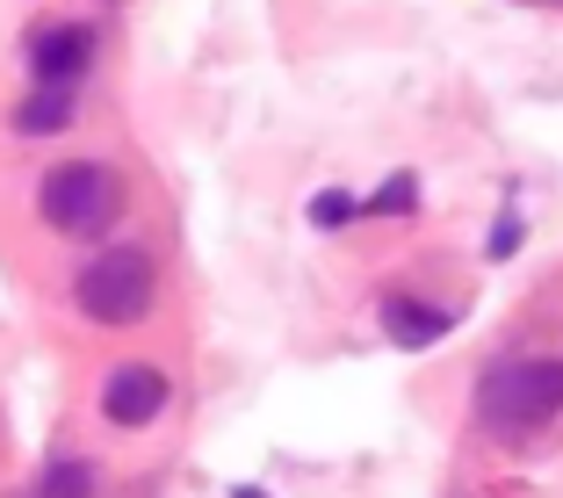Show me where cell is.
Returning a JSON list of instances; mask_svg holds the SVG:
<instances>
[{"label": "cell", "mask_w": 563, "mask_h": 498, "mask_svg": "<svg viewBox=\"0 0 563 498\" xmlns=\"http://www.w3.org/2000/svg\"><path fill=\"white\" fill-rule=\"evenodd\" d=\"M383 325H390V340H405V347H433V340L448 332V311L412 303V297H390L383 303Z\"/></svg>", "instance_id": "obj_6"}, {"label": "cell", "mask_w": 563, "mask_h": 498, "mask_svg": "<svg viewBox=\"0 0 563 498\" xmlns=\"http://www.w3.org/2000/svg\"><path fill=\"white\" fill-rule=\"evenodd\" d=\"M30 66H36L44 87H73V73L95 66V30H87V22H51V30H36Z\"/></svg>", "instance_id": "obj_5"}, {"label": "cell", "mask_w": 563, "mask_h": 498, "mask_svg": "<svg viewBox=\"0 0 563 498\" xmlns=\"http://www.w3.org/2000/svg\"><path fill=\"white\" fill-rule=\"evenodd\" d=\"M232 498H261V491H232Z\"/></svg>", "instance_id": "obj_12"}, {"label": "cell", "mask_w": 563, "mask_h": 498, "mask_svg": "<svg viewBox=\"0 0 563 498\" xmlns=\"http://www.w3.org/2000/svg\"><path fill=\"white\" fill-rule=\"evenodd\" d=\"M354 210H362V202H354V196H340V188H325V196L311 202V217H318V224H325V232H340V224H347Z\"/></svg>", "instance_id": "obj_9"}, {"label": "cell", "mask_w": 563, "mask_h": 498, "mask_svg": "<svg viewBox=\"0 0 563 498\" xmlns=\"http://www.w3.org/2000/svg\"><path fill=\"white\" fill-rule=\"evenodd\" d=\"M44 217L58 224V232H73V239H95V232H109V217H117V174L109 166H87V159H73V166H58L44 181Z\"/></svg>", "instance_id": "obj_3"}, {"label": "cell", "mask_w": 563, "mask_h": 498, "mask_svg": "<svg viewBox=\"0 0 563 498\" xmlns=\"http://www.w3.org/2000/svg\"><path fill=\"white\" fill-rule=\"evenodd\" d=\"M368 210H383V217H390V210H412V181H390L376 202H368Z\"/></svg>", "instance_id": "obj_10"}, {"label": "cell", "mask_w": 563, "mask_h": 498, "mask_svg": "<svg viewBox=\"0 0 563 498\" xmlns=\"http://www.w3.org/2000/svg\"><path fill=\"white\" fill-rule=\"evenodd\" d=\"M520 246V224H514V217H506V224H498V232H492V253H514Z\"/></svg>", "instance_id": "obj_11"}, {"label": "cell", "mask_w": 563, "mask_h": 498, "mask_svg": "<svg viewBox=\"0 0 563 498\" xmlns=\"http://www.w3.org/2000/svg\"><path fill=\"white\" fill-rule=\"evenodd\" d=\"M477 405H484V419L492 427H506V433H528V427H542V419H556L563 412V362H506V368H492L484 376V390H477Z\"/></svg>", "instance_id": "obj_1"}, {"label": "cell", "mask_w": 563, "mask_h": 498, "mask_svg": "<svg viewBox=\"0 0 563 498\" xmlns=\"http://www.w3.org/2000/svg\"><path fill=\"white\" fill-rule=\"evenodd\" d=\"M80 311L95 318V325H131V318H145L152 311V261L137 246L101 253L80 275Z\"/></svg>", "instance_id": "obj_2"}, {"label": "cell", "mask_w": 563, "mask_h": 498, "mask_svg": "<svg viewBox=\"0 0 563 498\" xmlns=\"http://www.w3.org/2000/svg\"><path fill=\"white\" fill-rule=\"evenodd\" d=\"M73 109H80L73 87H36V95L15 109V131L22 137H51V131H66V123H73Z\"/></svg>", "instance_id": "obj_7"}, {"label": "cell", "mask_w": 563, "mask_h": 498, "mask_svg": "<svg viewBox=\"0 0 563 498\" xmlns=\"http://www.w3.org/2000/svg\"><path fill=\"white\" fill-rule=\"evenodd\" d=\"M166 405V376L152 362H123L101 376V412H109V427H152Z\"/></svg>", "instance_id": "obj_4"}, {"label": "cell", "mask_w": 563, "mask_h": 498, "mask_svg": "<svg viewBox=\"0 0 563 498\" xmlns=\"http://www.w3.org/2000/svg\"><path fill=\"white\" fill-rule=\"evenodd\" d=\"M95 491V469L87 463H51L44 484H36V498H87Z\"/></svg>", "instance_id": "obj_8"}]
</instances>
